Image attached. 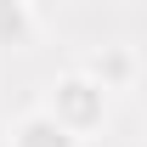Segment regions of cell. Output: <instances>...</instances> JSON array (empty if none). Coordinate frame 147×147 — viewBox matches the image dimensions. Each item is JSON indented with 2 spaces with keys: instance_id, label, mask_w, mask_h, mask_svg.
I'll return each mask as SVG.
<instances>
[{
  "instance_id": "obj_1",
  "label": "cell",
  "mask_w": 147,
  "mask_h": 147,
  "mask_svg": "<svg viewBox=\"0 0 147 147\" xmlns=\"http://www.w3.org/2000/svg\"><path fill=\"white\" fill-rule=\"evenodd\" d=\"M45 113H51L68 136H79V142H85V136H91V130H102V119H108V91H102L85 68H74V74H62V79H51Z\"/></svg>"
},
{
  "instance_id": "obj_2",
  "label": "cell",
  "mask_w": 147,
  "mask_h": 147,
  "mask_svg": "<svg viewBox=\"0 0 147 147\" xmlns=\"http://www.w3.org/2000/svg\"><path fill=\"white\" fill-rule=\"evenodd\" d=\"M6 147H79V136H68L45 108H34V113H23L17 125H11V142Z\"/></svg>"
},
{
  "instance_id": "obj_3",
  "label": "cell",
  "mask_w": 147,
  "mask_h": 147,
  "mask_svg": "<svg viewBox=\"0 0 147 147\" xmlns=\"http://www.w3.org/2000/svg\"><path fill=\"white\" fill-rule=\"evenodd\" d=\"M85 74H91L102 91H125L130 79H136V51L130 45H102V57H91Z\"/></svg>"
},
{
  "instance_id": "obj_4",
  "label": "cell",
  "mask_w": 147,
  "mask_h": 147,
  "mask_svg": "<svg viewBox=\"0 0 147 147\" xmlns=\"http://www.w3.org/2000/svg\"><path fill=\"white\" fill-rule=\"evenodd\" d=\"M34 40V0H0V45L23 51Z\"/></svg>"
}]
</instances>
